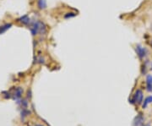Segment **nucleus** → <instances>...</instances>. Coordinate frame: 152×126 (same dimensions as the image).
I'll list each match as a JSON object with an SVG mask.
<instances>
[{"label": "nucleus", "instance_id": "10", "mask_svg": "<svg viewBox=\"0 0 152 126\" xmlns=\"http://www.w3.org/2000/svg\"><path fill=\"white\" fill-rule=\"evenodd\" d=\"M151 102H152V96H147L146 99H145V101H144V103H143V108H146V107L148 106V104L151 103Z\"/></svg>", "mask_w": 152, "mask_h": 126}, {"label": "nucleus", "instance_id": "7", "mask_svg": "<svg viewBox=\"0 0 152 126\" xmlns=\"http://www.w3.org/2000/svg\"><path fill=\"white\" fill-rule=\"evenodd\" d=\"M11 26H12V24H11V23H6V24H4V25H0V35H2L3 33H4L5 32H7Z\"/></svg>", "mask_w": 152, "mask_h": 126}, {"label": "nucleus", "instance_id": "8", "mask_svg": "<svg viewBox=\"0 0 152 126\" xmlns=\"http://www.w3.org/2000/svg\"><path fill=\"white\" fill-rule=\"evenodd\" d=\"M22 94H23V89L18 87V88L15 89V91L14 92V96L15 99H19V98L21 97Z\"/></svg>", "mask_w": 152, "mask_h": 126}, {"label": "nucleus", "instance_id": "2", "mask_svg": "<svg viewBox=\"0 0 152 126\" xmlns=\"http://www.w3.org/2000/svg\"><path fill=\"white\" fill-rule=\"evenodd\" d=\"M135 50H136V53H137L138 57H139L140 59H143V58L146 56V54H147V50H146V48H143L141 45H137Z\"/></svg>", "mask_w": 152, "mask_h": 126}, {"label": "nucleus", "instance_id": "14", "mask_svg": "<svg viewBox=\"0 0 152 126\" xmlns=\"http://www.w3.org/2000/svg\"><path fill=\"white\" fill-rule=\"evenodd\" d=\"M37 126H42V125H37Z\"/></svg>", "mask_w": 152, "mask_h": 126}, {"label": "nucleus", "instance_id": "1", "mask_svg": "<svg viewBox=\"0 0 152 126\" xmlns=\"http://www.w3.org/2000/svg\"><path fill=\"white\" fill-rule=\"evenodd\" d=\"M30 30H31L32 35L36 36V35H37L39 33L44 34L46 31H47V28H46V25H45L43 22H42V21H35L31 25Z\"/></svg>", "mask_w": 152, "mask_h": 126}, {"label": "nucleus", "instance_id": "13", "mask_svg": "<svg viewBox=\"0 0 152 126\" xmlns=\"http://www.w3.org/2000/svg\"><path fill=\"white\" fill-rule=\"evenodd\" d=\"M143 126H150V125H143Z\"/></svg>", "mask_w": 152, "mask_h": 126}, {"label": "nucleus", "instance_id": "15", "mask_svg": "<svg viewBox=\"0 0 152 126\" xmlns=\"http://www.w3.org/2000/svg\"><path fill=\"white\" fill-rule=\"evenodd\" d=\"M151 69H152V64H151Z\"/></svg>", "mask_w": 152, "mask_h": 126}, {"label": "nucleus", "instance_id": "3", "mask_svg": "<svg viewBox=\"0 0 152 126\" xmlns=\"http://www.w3.org/2000/svg\"><path fill=\"white\" fill-rule=\"evenodd\" d=\"M133 101L137 104H140L143 102V91L139 89L135 91V93L133 95Z\"/></svg>", "mask_w": 152, "mask_h": 126}, {"label": "nucleus", "instance_id": "4", "mask_svg": "<svg viewBox=\"0 0 152 126\" xmlns=\"http://www.w3.org/2000/svg\"><path fill=\"white\" fill-rule=\"evenodd\" d=\"M143 125H144V118L139 115L138 117L135 118L133 126H143Z\"/></svg>", "mask_w": 152, "mask_h": 126}, {"label": "nucleus", "instance_id": "5", "mask_svg": "<svg viewBox=\"0 0 152 126\" xmlns=\"http://www.w3.org/2000/svg\"><path fill=\"white\" fill-rule=\"evenodd\" d=\"M146 88L147 91H152V76L149 75L146 77Z\"/></svg>", "mask_w": 152, "mask_h": 126}, {"label": "nucleus", "instance_id": "9", "mask_svg": "<svg viewBox=\"0 0 152 126\" xmlns=\"http://www.w3.org/2000/svg\"><path fill=\"white\" fill-rule=\"evenodd\" d=\"M37 6L40 9L43 10L45 9H47V1L46 0H37Z\"/></svg>", "mask_w": 152, "mask_h": 126}, {"label": "nucleus", "instance_id": "6", "mask_svg": "<svg viewBox=\"0 0 152 126\" xmlns=\"http://www.w3.org/2000/svg\"><path fill=\"white\" fill-rule=\"evenodd\" d=\"M18 20H19L21 24H23V25H29V24L31 23V19H30V17H29L28 15H24V16L20 17Z\"/></svg>", "mask_w": 152, "mask_h": 126}, {"label": "nucleus", "instance_id": "11", "mask_svg": "<svg viewBox=\"0 0 152 126\" xmlns=\"http://www.w3.org/2000/svg\"><path fill=\"white\" fill-rule=\"evenodd\" d=\"M75 15H76L75 13L68 12L64 14V18H65V19H70V18H73V17H75Z\"/></svg>", "mask_w": 152, "mask_h": 126}, {"label": "nucleus", "instance_id": "12", "mask_svg": "<svg viewBox=\"0 0 152 126\" xmlns=\"http://www.w3.org/2000/svg\"><path fill=\"white\" fill-rule=\"evenodd\" d=\"M149 44H150V46H151V48H152V39L150 41V42H149Z\"/></svg>", "mask_w": 152, "mask_h": 126}]
</instances>
